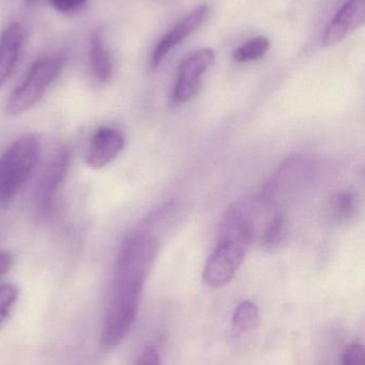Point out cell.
<instances>
[{
  "label": "cell",
  "mask_w": 365,
  "mask_h": 365,
  "mask_svg": "<svg viewBox=\"0 0 365 365\" xmlns=\"http://www.w3.org/2000/svg\"><path fill=\"white\" fill-rule=\"evenodd\" d=\"M158 248V240L154 236L139 232L131 236L120 250L101 331V344L104 349L117 347L130 332Z\"/></svg>",
  "instance_id": "obj_1"
},
{
  "label": "cell",
  "mask_w": 365,
  "mask_h": 365,
  "mask_svg": "<svg viewBox=\"0 0 365 365\" xmlns=\"http://www.w3.org/2000/svg\"><path fill=\"white\" fill-rule=\"evenodd\" d=\"M41 141L29 134L17 139L0 156V205L16 197L38 164Z\"/></svg>",
  "instance_id": "obj_2"
},
{
  "label": "cell",
  "mask_w": 365,
  "mask_h": 365,
  "mask_svg": "<svg viewBox=\"0 0 365 365\" xmlns=\"http://www.w3.org/2000/svg\"><path fill=\"white\" fill-rule=\"evenodd\" d=\"M276 214L274 205L264 197L240 200L227 210L220 237L234 238L249 247L254 240H261Z\"/></svg>",
  "instance_id": "obj_3"
},
{
  "label": "cell",
  "mask_w": 365,
  "mask_h": 365,
  "mask_svg": "<svg viewBox=\"0 0 365 365\" xmlns=\"http://www.w3.org/2000/svg\"><path fill=\"white\" fill-rule=\"evenodd\" d=\"M66 57L62 53L46 56L32 64L25 79L9 96L6 111L10 115L27 113L44 98L47 90L59 77Z\"/></svg>",
  "instance_id": "obj_4"
},
{
  "label": "cell",
  "mask_w": 365,
  "mask_h": 365,
  "mask_svg": "<svg viewBox=\"0 0 365 365\" xmlns=\"http://www.w3.org/2000/svg\"><path fill=\"white\" fill-rule=\"evenodd\" d=\"M248 248L239 240L220 237L204 268L205 284L210 289H221L229 284L244 263Z\"/></svg>",
  "instance_id": "obj_5"
},
{
  "label": "cell",
  "mask_w": 365,
  "mask_h": 365,
  "mask_svg": "<svg viewBox=\"0 0 365 365\" xmlns=\"http://www.w3.org/2000/svg\"><path fill=\"white\" fill-rule=\"evenodd\" d=\"M69 164H70L69 148H59L41 175L34 190V206L39 216H47L51 212L56 193L59 190L60 185L66 179Z\"/></svg>",
  "instance_id": "obj_6"
},
{
  "label": "cell",
  "mask_w": 365,
  "mask_h": 365,
  "mask_svg": "<svg viewBox=\"0 0 365 365\" xmlns=\"http://www.w3.org/2000/svg\"><path fill=\"white\" fill-rule=\"evenodd\" d=\"M214 59L216 55L212 49L203 48L191 53L182 61L174 87L176 102L186 103L194 98L201 88V76L212 66Z\"/></svg>",
  "instance_id": "obj_7"
},
{
  "label": "cell",
  "mask_w": 365,
  "mask_h": 365,
  "mask_svg": "<svg viewBox=\"0 0 365 365\" xmlns=\"http://www.w3.org/2000/svg\"><path fill=\"white\" fill-rule=\"evenodd\" d=\"M126 145L122 132L115 128L102 126L94 130L87 152L86 165L92 169L104 168L118 158Z\"/></svg>",
  "instance_id": "obj_8"
},
{
  "label": "cell",
  "mask_w": 365,
  "mask_h": 365,
  "mask_svg": "<svg viewBox=\"0 0 365 365\" xmlns=\"http://www.w3.org/2000/svg\"><path fill=\"white\" fill-rule=\"evenodd\" d=\"M209 13V6L208 4H201L199 8L189 13L181 21L177 24L173 29L169 30L156 44L152 53V68H156L162 63L167 53L174 48L181 44L188 36H190L193 32L196 31L204 21L207 19Z\"/></svg>",
  "instance_id": "obj_9"
},
{
  "label": "cell",
  "mask_w": 365,
  "mask_h": 365,
  "mask_svg": "<svg viewBox=\"0 0 365 365\" xmlns=\"http://www.w3.org/2000/svg\"><path fill=\"white\" fill-rule=\"evenodd\" d=\"M365 19V0H347L326 30L323 38L325 47L339 44L349 34L362 26Z\"/></svg>",
  "instance_id": "obj_10"
},
{
  "label": "cell",
  "mask_w": 365,
  "mask_h": 365,
  "mask_svg": "<svg viewBox=\"0 0 365 365\" xmlns=\"http://www.w3.org/2000/svg\"><path fill=\"white\" fill-rule=\"evenodd\" d=\"M26 43V30L19 23H12L0 36V88L16 68Z\"/></svg>",
  "instance_id": "obj_11"
},
{
  "label": "cell",
  "mask_w": 365,
  "mask_h": 365,
  "mask_svg": "<svg viewBox=\"0 0 365 365\" xmlns=\"http://www.w3.org/2000/svg\"><path fill=\"white\" fill-rule=\"evenodd\" d=\"M89 61L94 78L99 83H107L111 77L113 63L111 53L105 45L102 28H98L92 34L90 40Z\"/></svg>",
  "instance_id": "obj_12"
},
{
  "label": "cell",
  "mask_w": 365,
  "mask_h": 365,
  "mask_svg": "<svg viewBox=\"0 0 365 365\" xmlns=\"http://www.w3.org/2000/svg\"><path fill=\"white\" fill-rule=\"evenodd\" d=\"M231 323L236 334H249L256 329L259 324V310L256 304L250 300H244L238 304Z\"/></svg>",
  "instance_id": "obj_13"
},
{
  "label": "cell",
  "mask_w": 365,
  "mask_h": 365,
  "mask_svg": "<svg viewBox=\"0 0 365 365\" xmlns=\"http://www.w3.org/2000/svg\"><path fill=\"white\" fill-rule=\"evenodd\" d=\"M289 236V225L284 216L276 212L266 227L261 238L264 248L269 251L278 250L286 242Z\"/></svg>",
  "instance_id": "obj_14"
},
{
  "label": "cell",
  "mask_w": 365,
  "mask_h": 365,
  "mask_svg": "<svg viewBox=\"0 0 365 365\" xmlns=\"http://www.w3.org/2000/svg\"><path fill=\"white\" fill-rule=\"evenodd\" d=\"M270 47L269 38L265 36H255L233 51V58L237 62H250L261 59Z\"/></svg>",
  "instance_id": "obj_15"
},
{
  "label": "cell",
  "mask_w": 365,
  "mask_h": 365,
  "mask_svg": "<svg viewBox=\"0 0 365 365\" xmlns=\"http://www.w3.org/2000/svg\"><path fill=\"white\" fill-rule=\"evenodd\" d=\"M332 216L339 221H346L355 216L357 199L349 190H340L332 195L330 201Z\"/></svg>",
  "instance_id": "obj_16"
},
{
  "label": "cell",
  "mask_w": 365,
  "mask_h": 365,
  "mask_svg": "<svg viewBox=\"0 0 365 365\" xmlns=\"http://www.w3.org/2000/svg\"><path fill=\"white\" fill-rule=\"evenodd\" d=\"M19 289L17 285L10 283L0 285V325L9 317L11 309L19 299Z\"/></svg>",
  "instance_id": "obj_17"
},
{
  "label": "cell",
  "mask_w": 365,
  "mask_h": 365,
  "mask_svg": "<svg viewBox=\"0 0 365 365\" xmlns=\"http://www.w3.org/2000/svg\"><path fill=\"white\" fill-rule=\"evenodd\" d=\"M342 365H365L364 347L359 343H354L345 349Z\"/></svg>",
  "instance_id": "obj_18"
},
{
  "label": "cell",
  "mask_w": 365,
  "mask_h": 365,
  "mask_svg": "<svg viewBox=\"0 0 365 365\" xmlns=\"http://www.w3.org/2000/svg\"><path fill=\"white\" fill-rule=\"evenodd\" d=\"M87 0H49L51 6L61 13H71L79 10Z\"/></svg>",
  "instance_id": "obj_19"
},
{
  "label": "cell",
  "mask_w": 365,
  "mask_h": 365,
  "mask_svg": "<svg viewBox=\"0 0 365 365\" xmlns=\"http://www.w3.org/2000/svg\"><path fill=\"white\" fill-rule=\"evenodd\" d=\"M134 365H161L160 356L154 346H148L139 354Z\"/></svg>",
  "instance_id": "obj_20"
},
{
  "label": "cell",
  "mask_w": 365,
  "mask_h": 365,
  "mask_svg": "<svg viewBox=\"0 0 365 365\" xmlns=\"http://www.w3.org/2000/svg\"><path fill=\"white\" fill-rule=\"evenodd\" d=\"M14 257L10 252L0 251V278L4 276L12 267Z\"/></svg>",
  "instance_id": "obj_21"
},
{
  "label": "cell",
  "mask_w": 365,
  "mask_h": 365,
  "mask_svg": "<svg viewBox=\"0 0 365 365\" xmlns=\"http://www.w3.org/2000/svg\"><path fill=\"white\" fill-rule=\"evenodd\" d=\"M24 1H25L27 4H34V2L36 1V0H24Z\"/></svg>",
  "instance_id": "obj_22"
}]
</instances>
